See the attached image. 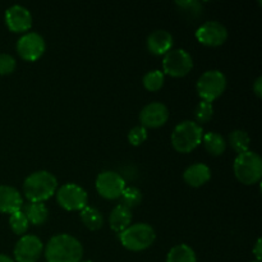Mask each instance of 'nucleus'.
<instances>
[{
    "instance_id": "1",
    "label": "nucleus",
    "mask_w": 262,
    "mask_h": 262,
    "mask_svg": "<svg viewBox=\"0 0 262 262\" xmlns=\"http://www.w3.org/2000/svg\"><path fill=\"white\" fill-rule=\"evenodd\" d=\"M83 247L77 238L71 234H56L50 238L45 247L48 262H81Z\"/></svg>"
},
{
    "instance_id": "2",
    "label": "nucleus",
    "mask_w": 262,
    "mask_h": 262,
    "mask_svg": "<svg viewBox=\"0 0 262 262\" xmlns=\"http://www.w3.org/2000/svg\"><path fill=\"white\" fill-rule=\"evenodd\" d=\"M58 189V179L46 170L30 174L23 183V192L30 202H43L51 199Z\"/></svg>"
},
{
    "instance_id": "3",
    "label": "nucleus",
    "mask_w": 262,
    "mask_h": 262,
    "mask_svg": "<svg viewBox=\"0 0 262 262\" xmlns=\"http://www.w3.org/2000/svg\"><path fill=\"white\" fill-rule=\"evenodd\" d=\"M204 137L201 125L192 120H184L174 128L171 133V145L181 154H188L199 147Z\"/></svg>"
},
{
    "instance_id": "4",
    "label": "nucleus",
    "mask_w": 262,
    "mask_h": 262,
    "mask_svg": "<svg viewBox=\"0 0 262 262\" xmlns=\"http://www.w3.org/2000/svg\"><path fill=\"white\" fill-rule=\"evenodd\" d=\"M235 178L246 186L260 182L262 177V159L255 151H246L235 158L233 164Z\"/></svg>"
},
{
    "instance_id": "5",
    "label": "nucleus",
    "mask_w": 262,
    "mask_h": 262,
    "mask_svg": "<svg viewBox=\"0 0 262 262\" xmlns=\"http://www.w3.org/2000/svg\"><path fill=\"white\" fill-rule=\"evenodd\" d=\"M120 243L123 247L132 252L147 250L156 239V233L151 225L146 223L129 225L124 232L119 234Z\"/></svg>"
},
{
    "instance_id": "6",
    "label": "nucleus",
    "mask_w": 262,
    "mask_h": 262,
    "mask_svg": "<svg viewBox=\"0 0 262 262\" xmlns=\"http://www.w3.org/2000/svg\"><path fill=\"white\" fill-rule=\"evenodd\" d=\"M197 94L204 101L212 102L219 99L227 89V77L220 71H207L197 81Z\"/></svg>"
},
{
    "instance_id": "7",
    "label": "nucleus",
    "mask_w": 262,
    "mask_h": 262,
    "mask_svg": "<svg viewBox=\"0 0 262 262\" xmlns=\"http://www.w3.org/2000/svg\"><path fill=\"white\" fill-rule=\"evenodd\" d=\"M55 194L58 204L67 211H81L89 202L87 192L76 183L63 184L56 189Z\"/></svg>"
},
{
    "instance_id": "8",
    "label": "nucleus",
    "mask_w": 262,
    "mask_h": 262,
    "mask_svg": "<svg viewBox=\"0 0 262 262\" xmlns=\"http://www.w3.org/2000/svg\"><path fill=\"white\" fill-rule=\"evenodd\" d=\"M163 68L168 76L181 78L192 71L193 60L192 56L183 49H171L164 55Z\"/></svg>"
},
{
    "instance_id": "9",
    "label": "nucleus",
    "mask_w": 262,
    "mask_h": 262,
    "mask_svg": "<svg viewBox=\"0 0 262 262\" xmlns=\"http://www.w3.org/2000/svg\"><path fill=\"white\" fill-rule=\"evenodd\" d=\"M95 186L101 197L106 200H117L120 199L124 191L125 181L117 171L106 170L97 176Z\"/></svg>"
},
{
    "instance_id": "10",
    "label": "nucleus",
    "mask_w": 262,
    "mask_h": 262,
    "mask_svg": "<svg viewBox=\"0 0 262 262\" xmlns=\"http://www.w3.org/2000/svg\"><path fill=\"white\" fill-rule=\"evenodd\" d=\"M46 49L45 40L36 32H27L17 41V53L23 60L36 61L43 55Z\"/></svg>"
},
{
    "instance_id": "11",
    "label": "nucleus",
    "mask_w": 262,
    "mask_h": 262,
    "mask_svg": "<svg viewBox=\"0 0 262 262\" xmlns=\"http://www.w3.org/2000/svg\"><path fill=\"white\" fill-rule=\"evenodd\" d=\"M196 38L202 45L217 48L227 41L228 30L224 25L217 20H209L197 28Z\"/></svg>"
},
{
    "instance_id": "12",
    "label": "nucleus",
    "mask_w": 262,
    "mask_h": 262,
    "mask_svg": "<svg viewBox=\"0 0 262 262\" xmlns=\"http://www.w3.org/2000/svg\"><path fill=\"white\" fill-rule=\"evenodd\" d=\"M43 251V245L36 235H23L14 247V260L17 262H37Z\"/></svg>"
},
{
    "instance_id": "13",
    "label": "nucleus",
    "mask_w": 262,
    "mask_h": 262,
    "mask_svg": "<svg viewBox=\"0 0 262 262\" xmlns=\"http://www.w3.org/2000/svg\"><path fill=\"white\" fill-rule=\"evenodd\" d=\"M5 23L12 32H27L32 27V15L23 5H12L5 12Z\"/></svg>"
},
{
    "instance_id": "14",
    "label": "nucleus",
    "mask_w": 262,
    "mask_h": 262,
    "mask_svg": "<svg viewBox=\"0 0 262 262\" xmlns=\"http://www.w3.org/2000/svg\"><path fill=\"white\" fill-rule=\"evenodd\" d=\"M169 119V110L163 102H150L140 113V122L142 127L159 128L163 127Z\"/></svg>"
},
{
    "instance_id": "15",
    "label": "nucleus",
    "mask_w": 262,
    "mask_h": 262,
    "mask_svg": "<svg viewBox=\"0 0 262 262\" xmlns=\"http://www.w3.org/2000/svg\"><path fill=\"white\" fill-rule=\"evenodd\" d=\"M23 207V199L19 192L10 186H0V212L14 214Z\"/></svg>"
},
{
    "instance_id": "16",
    "label": "nucleus",
    "mask_w": 262,
    "mask_h": 262,
    "mask_svg": "<svg viewBox=\"0 0 262 262\" xmlns=\"http://www.w3.org/2000/svg\"><path fill=\"white\" fill-rule=\"evenodd\" d=\"M147 49L154 55H165L173 48V36L165 30H156L147 37Z\"/></svg>"
},
{
    "instance_id": "17",
    "label": "nucleus",
    "mask_w": 262,
    "mask_h": 262,
    "mask_svg": "<svg viewBox=\"0 0 262 262\" xmlns=\"http://www.w3.org/2000/svg\"><path fill=\"white\" fill-rule=\"evenodd\" d=\"M183 179L188 186L199 188L211 179V170L206 164L196 163L184 170Z\"/></svg>"
},
{
    "instance_id": "18",
    "label": "nucleus",
    "mask_w": 262,
    "mask_h": 262,
    "mask_svg": "<svg viewBox=\"0 0 262 262\" xmlns=\"http://www.w3.org/2000/svg\"><path fill=\"white\" fill-rule=\"evenodd\" d=\"M130 223H132V211L124 205H117L110 212L109 224L115 233L120 234L122 232H124L129 227Z\"/></svg>"
},
{
    "instance_id": "19",
    "label": "nucleus",
    "mask_w": 262,
    "mask_h": 262,
    "mask_svg": "<svg viewBox=\"0 0 262 262\" xmlns=\"http://www.w3.org/2000/svg\"><path fill=\"white\" fill-rule=\"evenodd\" d=\"M22 209L28 223L33 225H42L49 217L48 207L43 205V202H28Z\"/></svg>"
},
{
    "instance_id": "20",
    "label": "nucleus",
    "mask_w": 262,
    "mask_h": 262,
    "mask_svg": "<svg viewBox=\"0 0 262 262\" xmlns=\"http://www.w3.org/2000/svg\"><path fill=\"white\" fill-rule=\"evenodd\" d=\"M202 143H204L205 150L212 156L223 155L227 148V142H225L224 137L216 132L205 133L202 137Z\"/></svg>"
},
{
    "instance_id": "21",
    "label": "nucleus",
    "mask_w": 262,
    "mask_h": 262,
    "mask_svg": "<svg viewBox=\"0 0 262 262\" xmlns=\"http://www.w3.org/2000/svg\"><path fill=\"white\" fill-rule=\"evenodd\" d=\"M81 220L84 227L90 230H99L104 225V216L101 212L89 205L81 210Z\"/></svg>"
},
{
    "instance_id": "22",
    "label": "nucleus",
    "mask_w": 262,
    "mask_h": 262,
    "mask_svg": "<svg viewBox=\"0 0 262 262\" xmlns=\"http://www.w3.org/2000/svg\"><path fill=\"white\" fill-rule=\"evenodd\" d=\"M166 262H197L194 251L188 245H177L169 251Z\"/></svg>"
},
{
    "instance_id": "23",
    "label": "nucleus",
    "mask_w": 262,
    "mask_h": 262,
    "mask_svg": "<svg viewBox=\"0 0 262 262\" xmlns=\"http://www.w3.org/2000/svg\"><path fill=\"white\" fill-rule=\"evenodd\" d=\"M250 143H251L250 135H248L246 130L235 129L229 135L230 147H232L238 155H239V154L246 152V151H250Z\"/></svg>"
},
{
    "instance_id": "24",
    "label": "nucleus",
    "mask_w": 262,
    "mask_h": 262,
    "mask_svg": "<svg viewBox=\"0 0 262 262\" xmlns=\"http://www.w3.org/2000/svg\"><path fill=\"white\" fill-rule=\"evenodd\" d=\"M164 82H165V76H164L163 72L158 71V69L147 72L142 79L143 87L150 92L159 91L164 86Z\"/></svg>"
},
{
    "instance_id": "25",
    "label": "nucleus",
    "mask_w": 262,
    "mask_h": 262,
    "mask_svg": "<svg viewBox=\"0 0 262 262\" xmlns=\"http://www.w3.org/2000/svg\"><path fill=\"white\" fill-rule=\"evenodd\" d=\"M176 5L188 19H197L202 14L204 4L197 0H188V2H176Z\"/></svg>"
},
{
    "instance_id": "26",
    "label": "nucleus",
    "mask_w": 262,
    "mask_h": 262,
    "mask_svg": "<svg viewBox=\"0 0 262 262\" xmlns=\"http://www.w3.org/2000/svg\"><path fill=\"white\" fill-rule=\"evenodd\" d=\"M120 200H122V205H124L125 207L132 210L133 207L138 206L141 204V201H142V193L136 187H125L122 196H120Z\"/></svg>"
},
{
    "instance_id": "27",
    "label": "nucleus",
    "mask_w": 262,
    "mask_h": 262,
    "mask_svg": "<svg viewBox=\"0 0 262 262\" xmlns=\"http://www.w3.org/2000/svg\"><path fill=\"white\" fill-rule=\"evenodd\" d=\"M9 225H10V229L13 230L14 234L23 235L26 232H27L30 223H28L27 217H26V215L23 214V211L20 210V211H17L14 212V214L10 215Z\"/></svg>"
},
{
    "instance_id": "28",
    "label": "nucleus",
    "mask_w": 262,
    "mask_h": 262,
    "mask_svg": "<svg viewBox=\"0 0 262 262\" xmlns=\"http://www.w3.org/2000/svg\"><path fill=\"white\" fill-rule=\"evenodd\" d=\"M212 115H214L212 102L204 101V100L197 105L196 110H194V118H196V123L199 125L210 122L212 119Z\"/></svg>"
},
{
    "instance_id": "29",
    "label": "nucleus",
    "mask_w": 262,
    "mask_h": 262,
    "mask_svg": "<svg viewBox=\"0 0 262 262\" xmlns=\"http://www.w3.org/2000/svg\"><path fill=\"white\" fill-rule=\"evenodd\" d=\"M147 129L142 125H137V127H133L132 129L128 133V141L132 146H140L147 140Z\"/></svg>"
},
{
    "instance_id": "30",
    "label": "nucleus",
    "mask_w": 262,
    "mask_h": 262,
    "mask_svg": "<svg viewBox=\"0 0 262 262\" xmlns=\"http://www.w3.org/2000/svg\"><path fill=\"white\" fill-rule=\"evenodd\" d=\"M17 67V61L9 54H0V76H8L13 73Z\"/></svg>"
},
{
    "instance_id": "31",
    "label": "nucleus",
    "mask_w": 262,
    "mask_h": 262,
    "mask_svg": "<svg viewBox=\"0 0 262 262\" xmlns=\"http://www.w3.org/2000/svg\"><path fill=\"white\" fill-rule=\"evenodd\" d=\"M253 255H255L256 261H260L262 260V241L261 238H258L257 242H256L255 247H253Z\"/></svg>"
},
{
    "instance_id": "32",
    "label": "nucleus",
    "mask_w": 262,
    "mask_h": 262,
    "mask_svg": "<svg viewBox=\"0 0 262 262\" xmlns=\"http://www.w3.org/2000/svg\"><path fill=\"white\" fill-rule=\"evenodd\" d=\"M252 90H253V92L256 94V96L260 99V97L262 96V77H258V78L256 79L255 83H253V86H252Z\"/></svg>"
},
{
    "instance_id": "33",
    "label": "nucleus",
    "mask_w": 262,
    "mask_h": 262,
    "mask_svg": "<svg viewBox=\"0 0 262 262\" xmlns=\"http://www.w3.org/2000/svg\"><path fill=\"white\" fill-rule=\"evenodd\" d=\"M0 262H14V261H13L9 256L2 255V253H0Z\"/></svg>"
},
{
    "instance_id": "34",
    "label": "nucleus",
    "mask_w": 262,
    "mask_h": 262,
    "mask_svg": "<svg viewBox=\"0 0 262 262\" xmlns=\"http://www.w3.org/2000/svg\"><path fill=\"white\" fill-rule=\"evenodd\" d=\"M81 262H92V261H81Z\"/></svg>"
},
{
    "instance_id": "35",
    "label": "nucleus",
    "mask_w": 262,
    "mask_h": 262,
    "mask_svg": "<svg viewBox=\"0 0 262 262\" xmlns=\"http://www.w3.org/2000/svg\"><path fill=\"white\" fill-rule=\"evenodd\" d=\"M252 262H260V261H252Z\"/></svg>"
}]
</instances>
